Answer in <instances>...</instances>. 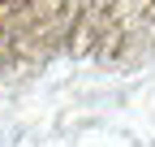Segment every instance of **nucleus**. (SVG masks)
<instances>
[{
    "mask_svg": "<svg viewBox=\"0 0 155 147\" xmlns=\"http://www.w3.org/2000/svg\"><path fill=\"white\" fill-rule=\"evenodd\" d=\"M134 0H0V78L39 69L91 35L121 30Z\"/></svg>",
    "mask_w": 155,
    "mask_h": 147,
    "instance_id": "obj_1",
    "label": "nucleus"
}]
</instances>
